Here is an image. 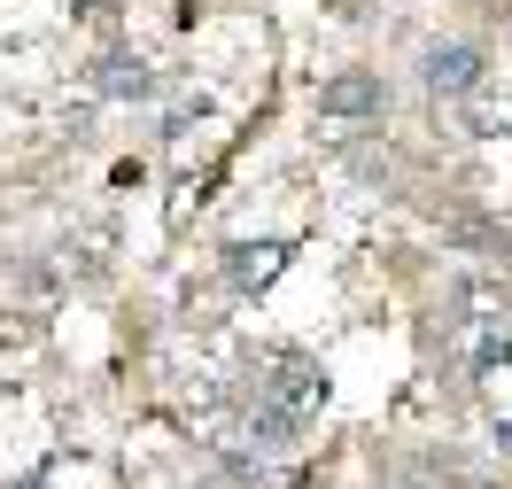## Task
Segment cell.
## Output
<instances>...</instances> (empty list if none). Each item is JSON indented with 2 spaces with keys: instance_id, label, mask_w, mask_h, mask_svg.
I'll return each instance as SVG.
<instances>
[{
  "instance_id": "obj_1",
  "label": "cell",
  "mask_w": 512,
  "mask_h": 489,
  "mask_svg": "<svg viewBox=\"0 0 512 489\" xmlns=\"http://www.w3.org/2000/svg\"><path fill=\"white\" fill-rule=\"evenodd\" d=\"M381 117H388V86L373 70H342V78L319 86V125L357 132V125H381Z\"/></svg>"
},
{
  "instance_id": "obj_2",
  "label": "cell",
  "mask_w": 512,
  "mask_h": 489,
  "mask_svg": "<svg viewBox=\"0 0 512 489\" xmlns=\"http://www.w3.org/2000/svg\"><path fill=\"white\" fill-rule=\"evenodd\" d=\"M419 78H427V94L458 101V94H474L481 78H489V55H481V47H466V39H435V47L419 55Z\"/></svg>"
},
{
  "instance_id": "obj_3",
  "label": "cell",
  "mask_w": 512,
  "mask_h": 489,
  "mask_svg": "<svg viewBox=\"0 0 512 489\" xmlns=\"http://www.w3.org/2000/svg\"><path fill=\"white\" fill-rule=\"evenodd\" d=\"M264 396L272 404H288L295 420H319V404H326V373L303 350H288V358H272V373H264Z\"/></svg>"
},
{
  "instance_id": "obj_4",
  "label": "cell",
  "mask_w": 512,
  "mask_h": 489,
  "mask_svg": "<svg viewBox=\"0 0 512 489\" xmlns=\"http://www.w3.org/2000/svg\"><path fill=\"white\" fill-rule=\"evenodd\" d=\"M86 78H94V94H109V101H132V94H148V63H140L132 47H101Z\"/></svg>"
},
{
  "instance_id": "obj_5",
  "label": "cell",
  "mask_w": 512,
  "mask_h": 489,
  "mask_svg": "<svg viewBox=\"0 0 512 489\" xmlns=\"http://www.w3.org/2000/svg\"><path fill=\"white\" fill-rule=\"evenodd\" d=\"M241 435H249L256 451H295V443H303V420H295L288 404L256 396V404H249V420H241Z\"/></svg>"
},
{
  "instance_id": "obj_6",
  "label": "cell",
  "mask_w": 512,
  "mask_h": 489,
  "mask_svg": "<svg viewBox=\"0 0 512 489\" xmlns=\"http://www.w3.org/2000/svg\"><path fill=\"white\" fill-rule=\"evenodd\" d=\"M280 264H288V241H264V249H233V257H225V272H233L241 288H264Z\"/></svg>"
},
{
  "instance_id": "obj_7",
  "label": "cell",
  "mask_w": 512,
  "mask_h": 489,
  "mask_svg": "<svg viewBox=\"0 0 512 489\" xmlns=\"http://www.w3.org/2000/svg\"><path fill=\"white\" fill-rule=\"evenodd\" d=\"M505 358H512V326H505V319L481 326V334H474V373H497Z\"/></svg>"
},
{
  "instance_id": "obj_8",
  "label": "cell",
  "mask_w": 512,
  "mask_h": 489,
  "mask_svg": "<svg viewBox=\"0 0 512 489\" xmlns=\"http://www.w3.org/2000/svg\"><path fill=\"white\" fill-rule=\"evenodd\" d=\"M194 117H210V101H179V109H171V117H163V140H179V132H187Z\"/></svg>"
},
{
  "instance_id": "obj_9",
  "label": "cell",
  "mask_w": 512,
  "mask_h": 489,
  "mask_svg": "<svg viewBox=\"0 0 512 489\" xmlns=\"http://www.w3.org/2000/svg\"><path fill=\"white\" fill-rule=\"evenodd\" d=\"M357 179H365V187H381V179H388V156H373V148H365V156H357Z\"/></svg>"
},
{
  "instance_id": "obj_10",
  "label": "cell",
  "mask_w": 512,
  "mask_h": 489,
  "mask_svg": "<svg viewBox=\"0 0 512 489\" xmlns=\"http://www.w3.org/2000/svg\"><path fill=\"white\" fill-rule=\"evenodd\" d=\"M497 451H505V458H512V420H505V427H497Z\"/></svg>"
}]
</instances>
